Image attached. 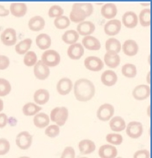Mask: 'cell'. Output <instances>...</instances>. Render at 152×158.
<instances>
[{"label":"cell","instance_id":"6da1fadb","mask_svg":"<svg viewBox=\"0 0 152 158\" xmlns=\"http://www.w3.org/2000/svg\"><path fill=\"white\" fill-rule=\"evenodd\" d=\"M96 93L93 83L87 78L77 80L74 85V94L79 102H88L92 99Z\"/></svg>","mask_w":152,"mask_h":158},{"label":"cell","instance_id":"7a4b0ae2","mask_svg":"<svg viewBox=\"0 0 152 158\" xmlns=\"http://www.w3.org/2000/svg\"><path fill=\"white\" fill-rule=\"evenodd\" d=\"M69 116V111L66 107H56L52 109L50 114V119L58 126L65 125Z\"/></svg>","mask_w":152,"mask_h":158},{"label":"cell","instance_id":"3957f363","mask_svg":"<svg viewBox=\"0 0 152 158\" xmlns=\"http://www.w3.org/2000/svg\"><path fill=\"white\" fill-rule=\"evenodd\" d=\"M41 61L48 67L58 66L60 62V55L58 52L53 49L46 50L41 55Z\"/></svg>","mask_w":152,"mask_h":158},{"label":"cell","instance_id":"277c9868","mask_svg":"<svg viewBox=\"0 0 152 158\" xmlns=\"http://www.w3.org/2000/svg\"><path fill=\"white\" fill-rule=\"evenodd\" d=\"M114 111H115V108L112 105L107 103L104 104L98 107L96 112V116L101 121L107 122L113 117Z\"/></svg>","mask_w":152,"mask_h":158},{"label":"cell","instance_id":"5b68a950","mask_svg":"<svg viewBox=\"0 0 152 158\" xmlns=\"http://www.w3.org/2000/svg\"><path fill=\"white\" fill-rule=\"evenodd\" d=\"M33 137L28 131H22L17 134L16 137V144L18 148L22 150H27L31 147Z\"/></svg>","mask_w":152,"mask_h":158},{"label":"cell","instance_id":"8992f818","mask_svg":"<svg viewBox=\"0 0 152 158\" xmlns=\"http://www.w3.org/2000/svg\"><path fill=\"white\" fill-rule=\"evenodd\" d=\"M126 134L132 139H137L140 137L143 132V127L142 123L139 122H130L125 127Z\"/></svg>","mask_w":152,"mask_h":158},{"label":"cell","instance_id":"52a82bcc","mask_svg":"<svg viewBox=\"0 0 152 158\" xmlns=\"http://www.w3.org/2000/svg\"><path fill=\"white\" fill-rule=\"evenodd\" d=\"M150 94H151V88L148 85H145V84L137 86L132 92L134 98L138 101L147 99L150 96Z\"/></svg>","mask_w":152,"mask_h":158},{"label":"cell","instance_id":"ba28073f","mask_svg":"<svg viewBox=\"0 0 152 158\" xmlns=\"http://www.w3.org/2000/svg\"><path fill=\"white\" fill-rule=\"evenodd\" d=\"M84 66L89 70L98 72L103 69L104 63L99 57L96 56H89L85 58Z\"/></svg>","mask_w":152,"mask_h":158},{"label":"cell","instance_id":"9c48e42d","mask_svg":"<svg viewBox=\"0 0 152 158\" xmlns=\"http://www.w3.org/2000/svg\"><path fill=\"white\" fill-rule=\"evenodd\" d=\"M34 73L38 80H46L50 75L49 68L46 66L41 60H38L34 67Z\"/></svg>","mask_w":152,"mask_h":158},{"label":"cell","instance_id":"30bf717a","mask_svg":"<svg viewBox=\"0 0 152 158\" xmlns=\"http://www.w3.org/2000/svg\"><path fill=\"white\" fill-rule=\"evenodd\" d=\"M2 43L7 46H14L17 42V33L12 28H8L2 33Z\"/></svg>","mask_w":152,"mask_h":158},{"label":"cell","instance_id":"8fae6325","mask_svg":"<svg viewBox=\"0 0 152 158\" xmlns=\"http://www.w3.org/2000/svg\"><path fill=\"white\" fill-rule=\"evenodd\" d=\"M72 81L68 78H63L59 80L57 84V91L61 96H66L72 89Z\"/></svg>","mask_w":152,"mask_h":158},{"label":"cell","instance_id":"7c38bea8","mask_svg":"<svg viewBox=\"0 0 152 158\" xmlns=\"http://www.w3.org/2000/svg\"><path fill=\"white\" fill-rule=\"evenodd\" d=\"M121 28V21L119 19H111L105 26V32L107 35L115 36L119 34Z\"/></svg>","mask_w":152,"mask_h":158},{"label":"cell","instance_id":"4fadbf2b","mask_svg":"<svg viewBox=\"0 0 152 158\" xmlns=\"http://www.w3.org/2000/svg\"><path fill=\"white\" fill-rule=\"evenodd\" d=\"M84 48L80 44H74L68 48L67 55L72 60H78L84 55Z\"/></svg>","mask_w":152,"mask_h":158},{"label":"cell","instance_id":"5bb4252c","mask_svg":"<svg viewBox=\"0 0 152 158\" xmlns=\"http://www.w3.org/2000/svg\"><path fill=\"white\" fill-rule=\"evenodd\" d=\"M96 29L94 23L90 21H83L77 26V32L82 36H89L92 34Z\"/></svg>","mask_w":152,"mask_h":158},{"label":"cell","instance_id":"9a60e30c","mask_svg":"<svg viewBox=\"0 0 152 158\" xmlns=\"http://www.w3.org/2000/svg\"><path fill=\"white\" fill-rule=\"evenodd\" d=\"M117 154L116 147L109 144L101 145L98 150V155L101 158H116Z\"/></svg>","mask_w":152,"mask_h":158},{"label":"cell","instance_id":"2e32d148","mask_svg":"<svg viewBox=\"0 0 152 158\" xmlns=\"http://www.w3.org/2000/svg\"><path fill=\"white\" fill-rule=\"evenodd\" d=\"M69 17L72 22L80 23L85 20V19L87 18V14L81 8L77 6L75 3L72 5V9L70 14H69Z\"/></svg>","mask_w":152,"mask_h":158},{"label":"cell","instance_id":"e0dca14e","mask_svg":"<svg viewBox=\"0 0 152 158\" xmlns=\"http://www.w3.org/2000/svg\"><path fill=\"white\" fill-rule=\"evenodd\" d=\"M82 44L83 46L89 50L96 51L101 48V43L96 37L93 36H86L82 39Z\"/></svg>","mask_w":152,"mask_h":158},{"label":"cell","instance_id":"ac0fdd59","mask_svg":"<svg viewBox=\"0 0 152 158\" xmlns=\"http://www.w3.org/2000/svg\"><path fill=\"white\" fill-rule=\"evenodd\" d=\"M118 77L116 73L113 70H106L101 74V81L104 85L107 87H112L117 82Z\"/></svg>","mask_w":152,"mask_h":158},{"label":"cell","instance_id":"d6986e66","mask_svg":"<svg viewBox=\"0 0 152 158\" xmlns=\"http://www.w3.org/2000/svg\"><path fill=\"white\" fill-rule=\"evenodd\" d=\"M122 50L125 55L128 56H134L138 52L139 46L134 40H127L122 45Z\"/></svg>","mask_w":152,"mask_h":158},{"label":"cell","instance_id":"ffe728a7","mask_svg":"<svg viewBox=\"0 0 152 158\" xmlns=\"http://www.w3.org/2000/svg\"><path fill=\"white\" fill-rule=\"evenodd\" d=\"M122 23L127 28H135L138 23V17L134 12L127 11L122 16Z\"/></svg>","mask_w":152,"mask_h":158},{"label":"cell","instance_id":"44dd1931","mask_svg":"<svg viewBox=\"0 0 152 158\" xmlns=\"http://www.w3.org/2000/svg\"><path fill=\"white\" fill-rule=\"evenodd\" d=\"M27 5L23 2H13L10 4V11L16 17H21L27 13Z\"/></svg>","mask_w":152,"mask_h":158},{"label":"cell","instance_id":"7402d4cb","mask_svg":"<svg viewBox=\"0 0 152 158\" xmlns=\"http://www.w3.org/2000/svg\"><path fill=\"white\" fill-rule=\"evenodd\" d=\"M50 98L49 92L47 89H39L34 94V100L39 105H43L49 102Z\"/></svg>","mask_w":152,"mask_h":158},{"label":"cell","instance_id":"603a6c76","mask_svg":"<svg viewBox=\"0 0 152 158\" xmlns=\"http://www.w3.org/2000/svg\"><path fill=\"white\" fill-rule=\"evenodd\" d=\"M101 14L105 19H113L117 14V7L114 3H106L101 8Z\"/></svg>","mask_w":152,"mask_h":158},{"label":"cell","instance_id":"cb8c5ba5","mask_svg":"<svg viewBox=\"0 0 152 158\" xmlns=\"http://www.w3.org/2000/svg\"><path fill=\"white\" fill-rule=\"evenodd\" d=\"M45 24L44 19L40 16H35L28 21V27L33 31H39L43 29Z\"/></svg>","mask_w":152,"mask_h":158},{"label":"cell","instance_id":"d4e9b609","mask_svg":"<svg viewBox=\"0 0 152 158\" xmlns=\"http://www.w3.org/2000/svg\"><path fill=\"white\" fill-rule=\"evenodd\" d=\"M78 148L82 154H89L96 150V144L90 139H83L78 143Z\"/></svg>","mask_w":152,"mask_h":158},{"label":"cell","instance_id":"484cf974","mask_svg":"<svg viewBox=\"0 0 152 158\" xmlns=\"http://www.w3.org/2000/svg\"><path fill=\"white\" fill-rule=\"evenodd\" d=\"M104 60H105V64L108 67L112 68V69L117 67L121 61L119 55L118 54L113 52H107L105 54Z\"/></svg>","mask_w":152,"mask_h":158},{"label":"cell","instance_id":"4316f807","mask_svg":"<svg viewBox=\"0 0 152 158\" xmlns=\"http://www.w3.org/2000/svg\"><path fill=\"white\" fill-rule=\"evenodd\" d=\"M110 127L115 132H120L124 131L126 127V124L124 118L121 116L113 117L110 121Z\"/></svg>","mask_w":152,"mask_h":158},{"label":"cell","instance_id":"83f0119b","mask_svg":"<svg viewBox=\"0 0 152 158\" xmlns=\"http://www.w3.org/2000/svg\"><path fill=\"white\" fill-rule=\"evenodd\" d=\"M34 124L38 128H44L49 125L50 118L47 114L44 113H39L36 114L33 119Z\"/></svg>","mask_w":152,"mask_h":158},{"label":"cell","instance_id":"f1b7e54d","mask_svg":"<svg viewBox=\"0 0 152 158\" xmlns=\"http://www.w3.org/2000/svg\"><path fill=\"white\" fill-rule=\"evenodd\" d=\"M51 37L47 34H40L36 37V44L40 49H47L51 46Z\"/></svg>","mask_w":152,"mask_h":158},{"label":"cell","instance_id":"f546056e","mask_svg":"<svg viewBox=\"0 0 152 158\" xmlns=\"http://www.w3.org/2000/svg\"><path fill=\"white\" fill-rule=\"evenodd\" d=\"M107 52H113L118 54L121 51V43L119 40L116 38H110L105 44Z\"/></svg>","mask_w":152,"mask_h":158},{"label":"cell","instance_id":"4dcf8cb0","mask_svg":"<svg viewBox=\"0 0 152 158\" xmlns=\"http://www.w3.org/2000/svg\"><path fill=\"white\" fill-rule=\"evenodd\" d=\"M41 110H42V107L40 106L36 105L35 103H32V102H28L23 106V113L25 116H35Z\"/></svg>","mask_w":152,"mask_h":158},{"label":"cell","instance_id":"1f68e13d","mask_svg":"<svg viewBox=\"0 0 152 158\" xmlns=\"http://www.w3.org/2000/svg\"><path fill=\"white\" fill-rule=\"evenodd\" d=\"M78 38H79V35L75 30H68L64 32L62 36V40H64V42H65L67 44L70 45L76 44Z\"/></svg>","mask_w":152,"mask_h":158},{"label":"cell","instance_id":"d6a6232c","mask_svg":"<svg viewBox=\"0 0 152 158\" xmlns=\"http://www.w3.org/2000/svg\"><path fill=\"white\" fill-rule=\"evenodd\" d=\"M32 44V40L30 38H27L20 41L19 44H17L15 46L16 52L19 55H24L26 52H28V49L31 48Z\"/></svg>","mask_w":152,"mask_h":158},{"label":"cell","instance_id":"836d02e7","mask_svg":"<svg viewBox=\"0 0 152 158\" xmlns=\"http://www.w3.org/2000/svg\"><path fill=\"white\" fill-rule=\"evenodd\" d=\"M121 73L127 78H134L137 75V67L134 64H126L121 67Z\"/></svg>","mask_w":152,"mask_h":158},{"label":"cell","instance_id":"e575fe53","mask_svg":"<svg viewBox=\"0 0 152 158\" xmlns=\"http://www.w3.org/2000/svg\"><path fill=\"white\" fill-rule=\"evenodd\" d=\"M139 19V23L142 26H149L151 25V10L149 8H147L141 10Z\"/></svg>","mask_w":152,"mask_h":158},{"label":"cell","instance_id":"d590c367","mask_svg":"<svg viewBox=\"0 0 152 158\" xmlns=\"http://www.w3.org/2000/svg\"><path fill=\"white\" fill-rule=\"evenodd\" d=\"M54 25L58 29H64L69 26L70 19L66 16H60V17L55 18V21H54Z\"/></svg>","mask_w":152,"mask_h":158},{"label":"cell","instance_id":"8d00e7d4","mask_svg":"<svg viewBox=\"0 0 152 158\" xmlns=\"http://www.w3.org/2000/svg\"><path fill=\"white\" fill-rule=\"evenodd\" d=\"M24 64L27 66H35L37 62V57L35 52L30 51L26 53L24 59H23Z\"/></svg>","mask_w":152,"mask_h":158},{"label":"cell","instance_id":"74e56055","mask_svg":"<svg viewBox=\"0 0 152 158\" xmlns=\"http://www.w3.org/2000/svg\"><path fill=\"white\" fill-rule=\"evenodd\" d=\"M11 91V85L8 80L0 78V96H5Z\"/></svg>","mask_w":152,"mask_h":158},{"label":"cell","instance_id":"f35d334b","mask_svg":"<svg viewBox=\"0 0 152 158\" xmlns=\"http://www.w3.org/2000/svg\"><path fill=\"white\" fill-rule=\"evenodd\" d=\"M106 140L112 145H119L122 143L123 137L119 134H109L106 136Z\"/></svg>","mask_w":152,"mask_h":158},{"label":"cell","instance_id":"ab89813d","mask_svg":"<svg viewBox=\"0 0 152 158\" xmlns=\"http://www.w3.org/2000/svg\"><path fill=\"white\" fill-rule=\"evenodd\" d=\"M60 134V127L57 125H51L45 130V134L50 138H55Z\"/></svg>","mask_w":152,"mask_h":158},{"label":"cell","instance_id":"60d3db41","mask_svg":"<svg viewBox=\"0 0 152 158\" xmlns=\"http://www.w3.org/2000/svg\"><path fill=\"white\" fill-rule=\"evenodd\" d=\"M64 13V10L60 5H52L51 8H49L48 14L50 17H58L60 16H63V14Z\"/></svg>","mask_w":152,"mask_h":158},{"label":"cell","instance_id":"b9f144b4","mask_svg":"<svg viewBox=\"0 0 152 158\" xmlns=\"http://www.w3.org/2000/svg\"><path fill=\"white\" fill-rule=\"evenodd\" d=\"M76 5L80 8H81L87 14V17H89L93 12V6L89 2H77Z\"/></svg>","mask_w":152,"mask_h":158},{"label":"cell","instance_id":"7bdbcfd3","mask_svg":"<svg viewBox=\"0 0 152 158\" xmlns=\"http://www.w3.org/2000/svg\"><path fill=\"white\" fill-rule=\"evenodd\" d=\"M10 145L9 141L5 138L0 139V155H5L10 151Z\"/></svg>","mask_w":152,"mask_h":158},{"label":"cell","instance_id":"ee69618b","mask_svg":"<svg viewBox=\"0 0 152 158\" xmlns=\"http://www.w3.org/2000/svg\"><path fill=\"white\" fill-rule=\"evenodd\" d=\"M60 158H76V152H75L74 148L71 146L66 147Z\"/></svg>","mask_w":152,"mask_h":158},{"label":"cell","instance_id":"f6af8a7d","mask_svg":"<svg viewBox=\"0 0 152 158\" xmlns=\"http://www.w3.org/2000/svg\"><path fill=\"white\" fill-rule=\"evenodd\" d=\"M10 65V60L5 55H0V70H5Z\"/></svg>","mask_w":152,"mask_h":158},{"label":"cell","instance_id":"bcb514c9","mask_svg":"<svg viewBox=\"0 0 152 158\" xmlns=\"http://www.w3.org/2000/svg\"><path fill=\"white\" fill-rule=\"evenodd\" d=\"M134 158H150L149 151L146 149L137 151L134 153Z\"/></svg>","mask_w":152,"mask_h":158},{"label":"cell","instance_id":"7dc6e473","mask_svg":"<svg viewBox=\"0 0 152 158\" xmlns=\"http://www.w3.org/2000/svg\"><path fill=\"white\" fill-rule=\"evenodd\" d=\"M8 118L5 114H0V128H3L8 124Z\"/></svg>","mask_w":152,"mask_h":158},{"label":"cell","instance_id":"c3c4849f","mask_svg":"<svg viewBox=\"0 0 152 158\" xmlns=\"http://www.w3.org/2000/svg\"><path fill=\"white\" fill-rule=\"evenodd\" d=\"M9 13H10L9 10L5 8L3 5H0V17H6L8 16Z\"/></svg>","mask_w":152,"mask_h":158},{"label":"cell","instance_id":"681fc988","mask_svg":"<svg viewBox=\"0 0 152 158\" xmlns=\"http://www.w3.org/2000/svg\"><path fill=\"white\" fill-rule=\"evenodd\" d=\"M3 108H4V102L0 98V112L3 110Z\"/></svg>","mask_w":152,"mask_h":158},{"label":"cell","instance_id":"f907efd6","mask_svg":"<svg viewBox=\"0 0 152 158\" xmlns=\"http://www.w3.org/2000/svg\"><path fill=\"white\" fill-rule=\"evenodd\" d=\"M150 75H151V72H148V74H147V78H146V80H147V83L148 84H151V80H150Z\"/></svg>","mask_w":152,"mask_h":158},{"label":"cell","instance_id":"816d5d0a","mask_svg":"<svg viewBox=\"0 0 152 158\" xmlns=\"http://www.w3.org/2000/svg\"><path fill=\"white\" fill-rule=\"evenodd\" d=\"M147 112H148V116H150V106H148Z\"/></svg>","mask_w":152,"mask_h":158},{"label":"cell","instance_id":"f5cc1de1","mask_svg":"<svg viewBox=\"0 0 152 158\" xmlns=\"http://www.w3.org/2000/svg\"><path fill=\"white\" fill-rule=\"evenodd\" d=\"M19 158H30L29 157H19Z\"/></svg>","mask_w":152,"mask_h":158},{"label":"cell","instance_id":"db71d44e","mask_svg":"<svg viewBox=\"0 0 152 158\" xmlns=\"http://www.w3.org/2000/svg\"><path fill=\"white\" fill-rule=\"evenodd\" d=\"M0 31H1V26H0Z\"/></svg>","mask_w":152,"mask_h":158},{"label":"cell","instance_id":"11a10c76","mask_svg":"<svg viewBox=\"0 0 152 158\" xmlns=\"http://www.w3.org/2000/svg\"><path fill=\"white\" fill-rule=\"evenodd\" d=\"M80 158H87V157H80Z\"/></svg>","mask_w":152,"mask_h":158},{"label":"cell","instance_id":"9f6ffc18","mask_svg":"<svg viewBox=\"0 0 152 158\" xmlns=\"http://www.w3.org/2000/svg\"><path fill=\"white\" fill-rule=\"evenodd\" d=\"M117 158H122V157H117Z\"/></svg>","mask_w":152,"mask_h":158}]
</instances>
